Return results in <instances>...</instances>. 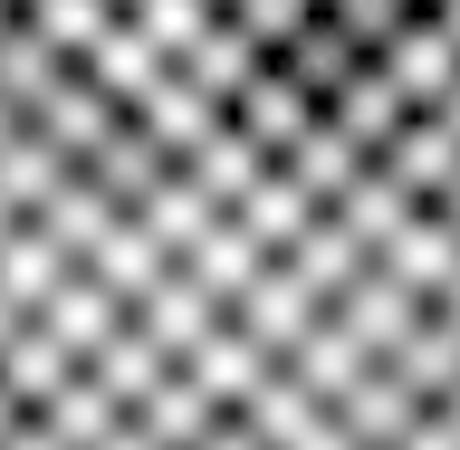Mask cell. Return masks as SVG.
I'll return each mask as SVG.
<instances>
[{"label": "cell", "instance_id": "1", "mask_svg": "<svg viewBox=\"0 0 460 450\" xmlns=\"http://www.w3.org/2000/svg\"><path fill=\"white\" fill-rule=\"evenodd\" d=\"M0 450H460V0H0Z\"/></svg>", "mask_w": 460, "mask_h": 450}]
</instances>
